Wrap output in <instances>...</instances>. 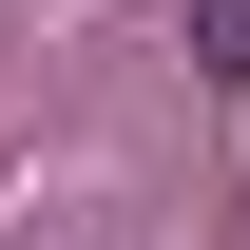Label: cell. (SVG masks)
I'll return each instance as SVG.
<instances>
[{
	"label": "cell",
	"instance_id": "1",
	"mask_svg": "<svg viewBox=\"0 0 250 250\" xmlns=\"http://www.w3.org/2000/svg\"><path fill=\"white\" fill-rule=\"evenodd\" d=\"M192 58H212V77H250V0H212V20H192Z\"/></svg>",
	"mask_w": 250,
	"mask_h": 250
}]
</instances>
